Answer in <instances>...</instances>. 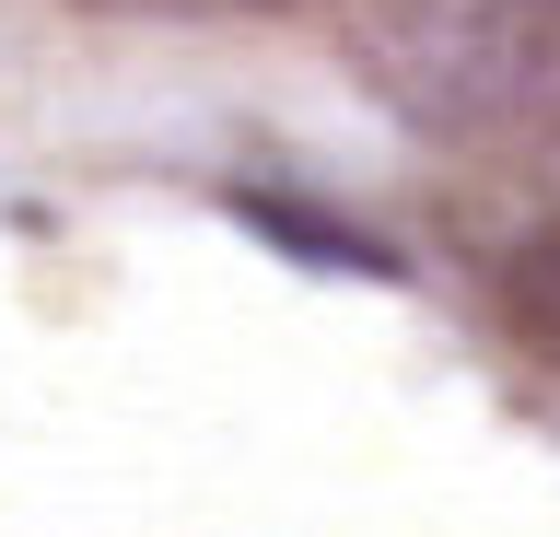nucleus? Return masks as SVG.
Listing matches in <instances>:
<instances>
[{
  "mask_svg": "<svg viewBox=\"0 0 560 537\" xmlns=\"http://www.w3.org/2000/svg\"><path fill=\"white\" fill-rule=\"evenodd\" d=\"M502 316H514L525 351L560 362V222H549V234H525V257L502 269Z\"/></svg>",
  "mask_w": 560,
  "mask_h": 537,
  "instance_id": "7ed1b4c3",
  "label": "nucleus"
},
{
  "mask_svg": "<svg viewBox=\"0 0 560 537\" xmlns=\"http://www.w3.org/2000/svg\"><path fill=\"white\" fill-rule=\"evenodd\" d=\"M70 12H129V24H210V12H280V0H70Z\"/></svg>",
  "mask_w": 560,
  "mask_h": 537,
  "instance_id": "20e7f679",
  "label": "nucleus"
},
{
  "mask_svg": "<svg viewBox=\"0 0 560 537\" xmlns=\"http://www.w3.org/2000/svg\"><path fill=\"white\" fill-rule=\"evenodd\" d=\"M234 211L257 222V234H280L292 257H315V269H362V281H397V246H374L362 222H327V211H304V199H280V187H234Z\"/></svg>",
  "mask_w": 560,
  "mask_h": 537,
  "instance_id": "f03ea898",
  "label": "nucleus"
},
{
  "mask_svg": "<svg viewBox=\"0 0 560 537\" xmlns=\"http://www.w3.org/2000/svg\"><path fill=\"white\" fill-rule=\"evenodd\" d=\"M350 59L444 152H560V0H362Z\"/></svg>",
  "mask_w": 560,
  "mask_h": 537,
  "instance_id": "f257e3e1",
  "label": "nucleus"
}]
</instances>
